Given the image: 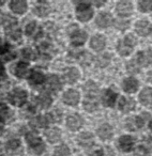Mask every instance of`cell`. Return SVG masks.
<instances>
[{"mask_svg": "<svg viewBox=\"0 0 152 156\" xmlns=\"http://www.w3.org/2000/svg\"><path fill=\"white\" fill-rule=\"evenodd\" d=\"M25 138H26V142L29 147V151L32 154L41 155L45 151V144L43 143V140L35 133H28Z\"/></svg>", "mask_w": 152, "mask_h": 156, "instance_id": "obj_1", "label": "cell"}, {"mask_svg": "<svg viewBox=\"0 0 152 156\" xmlns=\"http://www.w3.org/2000/svg\"><path fill=\"white\" fill-rule=\"evenodd\" d=\"M8 102L16 107H23L28 100V93L22 88H14L8 93Z\"/></svg>", "mask_w": 152, "mask_h": 156, "instance_id": "obj_2", "label": "cell"}, {"mask_svg": "<svg viewBox=\"0 0 152 156\" xmlns=\"http://www.w3.org/2000/svg\"><path fill=\"white\" fill-rule=\"evenodd\" d=\"M136 45V39L133 35H126L123 40H120L117 45V51L119 55L125 57L133 51V48Z\"/></svg>", "mask_w": 152, "mask_h": 156, "instance_id": "obj_3", "label": "cell"}, {"mask_svg": "<svg viewBox=\"0 0 152 156\" xmlns=\"http://www.w3.org/2000/svg\"><path fill=\"white\" fill-rule=\"evenodd\" d=\"M93 9L89 3H79V5L76 9V17L77 20H81L83 23H86L88 20H90L93 17Z\"/></svg>", "mask_w": 152, "mask_h": 156, "instance_id": "obj_4", "label": "cell"}, {"mask_svg": "<svg viewBox=\"0 0 152 156\" xmlns=\"http://www.w3.org/2000/svg\"><path fill=\"white\" fill-rule=\"evenodd\" d=\"M79 100H81V95L74 89L67 90L62 95L63 103L65 105H69V106H76L79 103Z\"/></svg>", "mask_w": 152, "mask_h": 156, "instance_id": "obj_5", "label": "cell"}, {"mask_svg": "<svg viewBox=\"0 0 152 156\" xmlns=\"http://www.w3.org/2000/svg\"><path fill=\"white\" fill-rule=\"evenodd\" d=\"M9 9L16 15H23L28 10V3L25 0H12L9 2Z\"/></svg>", "mask_w": 152, "mask_h": 156, "instance_id": "obj_6", "label": "cell"}, {"mask_svg": "<svg viewBox=\"0 0 152 156\" xmlns=\"http://www.w3.org/2000/svg\"><path fill=\"white\" fill-rule=\"evenodd\" d=\"M29 72V63L27 61H18L14 64L12 69V73L17 78H25L27 77Z\"/></svg>", "mask_w": 152, "mask_h": 156, "instance_id": "obj_7", "label": "cell"}, {"mask_svg": "<svg viewBox=\"0 0 152 156\" xmlns=\"http://www.w3.org/2000/svg\"><path fill=\"white\" fill-rule=\"evenodd\" d=\"M25 34L29 37H33V39H39V37L42 34V30L40 26L38 25L37 22L31 20L25 26Z\"/></svg>", "mask_w": 152, "mask_h": 156, "instance_id": "obj_8", "label": "cell"}, {"mask_svg": "<svg viewBox=\"0 0 152 156\" xmlns=\"http://www.w3.org/2000/svg\"><path fill=\"white\" fill-rule=\"evenodd\" d=\"M83 124L84 120L79 115L74 113V115H71L67 118V126L70 130H73V132L78 130L79 128H81Z\"/></svg>", "mask_w": 152, "mask_h": 156, "instance_id": "obj_9", "label": "cell"}, {"mask_svg": "<svg viewBox=\"0 0 152 156\" xmlns=\"http://www.w3.org/2000/svg\"><path fill=\"white\" fill-rule=\"evenodd\" d=\"M135 61L139 66H146L152 63V51L151 49L143 50V51L138 52L135 58Z\"/></svg>", "mask_w": 152, "mask_h": 156, "instance_id": "obj_10", "label": "cell"}, {"mask_svg": "<svg viewBox=\"0 0 152 156\" xmlns=\"http://www.w3.org/2000/svg\"><path fill=\"white\" fill-rule=\"evenodd\" d=\"M135 31L140 37H147L151 33L152 26L148 20H139L135 24Z\"/></svg>", "mask_w": 152, "mask_h": 156, "instance_id": "obj_11", "label": "cell"}, {"mask_svg": "<svg viewBox=\"0 0 152 156\" xmlns=\"http://www.w3.org/2000/svg\"><path fill=\"white\" fill-rule=\"evenodd\" d=\"M118 145L119 149L123 152H130L135 145V139L132 136H121L118 140Z\"/></svg>", "mask_w": 152, "mask_h": 156, "instance_id": "obj_12", "label": "cell"}, {"mask_svg": "<svg viewBox=\"0 0 152 156\" xmlns=\"http://www.w3.org/2000/svg\"><path fill=\"white\" fill-rule=\"evenodd\" d=\"M117 12L120 16L122 17H126L130 16L133 12V3L128 0H122L117 5Z\"/></svg>", "mask_w": 152, "mask_h": 156, "instance_id": "obj_13", "label": "cell"}, {"mask_svg": "<svg viewBox=\"0 0 152 156\" xmlns=\"http://www.w3.org/2000/svg\"><path fill=\"white\" fill-rule=\"evenodd\" d=\"M90 46L93 50L96 51H101L105 48L106 46V39L104 35L102 34H96L91 37L90 41Z\"/></svg>", "mask_w": 152, "mask_h": 156, "instance_id": "obj_14", "label": "cell"}, {"mask_svg": "<svg viewBox=\"0 0 152 156\" xmlns=\"http://www.w3.org/2000/svg\"><path fill=\"white\" fill-rule=\"evenodd\" d=\"M81 73L75 67H69L67 71L63 73V79H64L65 83H70V85H73L76 81L78 80Z\"/></svg>", "mask_w": 152, "mask_h": 156, "instance_id": "obj_15", "label": "cell"}, {"mask_svg": "<svg viewBox=\"0 0 152 156\" xmlns=\"http://www.w3.org/2000/svg\"><path fill=\"white\" fill-rule=\"evenodd\" d=\"M138 81L134 77H128L122 81V89L126 93H134L138 90Z\"/></svg>", "mask_w": 152, "mask_h": 156, "instance_id": "obj_16", "label": "cell"}, {"mask_svg": "<svg viewBox=\"0 0 152 156\" xmlns=\"http://www.w3.org/2000/svg\"><path fill=\"white\" fill-rule=\"evenodd\" d=\"M111 24V16L109 13L107 12H101V13L98 14L96 18V27L101 29H104V28H107L109 27Z\"/></svg>", "mask_w": 152, "mask_h": 156, "instance_id": "obj_17", "label": "cell"}, {"mask_svg": "<svg viewBox=\"0 0 152 156\" xmlns=\"http://www.w3.org/2000/svg\"><path fill=\"white\" fill-rule=\"evenodd\" d=\"M46 88L52 92H57L61 89V80L57 75H49L45 79Z\"/></svg>", "mask_w": 152, "mask_h": 156, "instance_id": "obj_18", "label": "cell"}, {"mask_svg": "<svg viewBox=\"0 0 152 156\" xmlns=\"http://www.w3.org/2000/svg\"><path fill=\"white\" fill-rule=\"evenodd\" d=\"M70 35H71V42L74 46H81L87 41V33L81 29H77Z\"/></svg>", "mask_w": 152, "mask_h": 156, "instance_id": "obj_19", "label": "cell"}, {"mask_svg": "<svg viewBox=\"0 0 152 156\" xmlns=\"http://www.w3.org/2000/svg\"><path fill=\"white\" fill-rule=\"evenodd\" d=\"M52 96L48 93H46V92H42V93H40L35 98V104H37V106H39L40 108H43V109L49 108L50 105H52Z\"/></svg>", "mask_w": 152, "mask_h": 156, "instance_id": "obj_20", "label": "cell"}, {"mask_svg": "<svg viewBox=\"0 0 152 156\" xmlns=\"http://www.w3.org/2000/svg\"><path fill=\"white\" fill-rule=\"evenodd\" d=\"M125 126L128 130H137L143 126V119L138 115L128 118L125 121Z\"/></svg>", "mask_w": 152, "mask_h": 156, "instance_id": "obj_21", "label": "cell"}, {"mask_svg": "<svg viewBox=\"0 0 152 156\" xmlns=\"http://www.w3.org/2000/svg\"><path fill=\"white\" fill-rule=\"evenodd\" d=\"M45 75L42 73L41 71H38V69H34L32 71L30 74L28 75V80L29 83L32 86H40L43 83H45Z\"/></svg>", "mask_w": 152, "mask_h": 156, "instance_id": "obj_22", "label": "cell"}, {"mask_svg": "<svg viewBox=\"0 0 152 156\" xmlns=\"http://www.w3.org/2000/svg\"><path fill=\"white\" fill-rule=\"evenodd\" d=\"M116 98H117V93L111 89L105 90L102 94V103L106 107L114 106V104L116 103Z\"/></svg>", "mask_w": 152, "mask_h": 156, "instance_id": "obj_23", "label": "cell"}, {"mask_svg": "<svg viewBox=\"0 0 152 156\" xmlns=\"http://www.w3.org/2000/svg\"><path fill=\"white\" fill-rule=\"evenodd\" d=\"M50 122L48 115H38L30 120V125L32 128H44Z\"/></svg>", "mask_w": 152, "mask_h": 156, "instance_id": "obj_24", "label": "cell"}, {"mask_svg": "<svg viewBox=\"0 0 152 156\" xmlns=\"http://www.w3.org/2000/svg\"><path fill=\"white\" fill-rule=\"evenodd\" d=\"M77 142H78V144L81 145V147H89L93 144L94 138H93V136H92L91 133L85 132V133H81V134L78 135V137H77Z\"/></svg>", "mask_w": 152, "mask_h": 156, "instance_id": "obj_25", "label": "cell"}, {"mask_svg": "<svg viewBox=\"0 0 152 156\" xmlns=\"http://www.w3.org/2000/svg\"><path fill=\"white\" fill-rule=\"evenodd\" d=\"M5 34L8 35V37L12 40V41H18L22 37V31L20 29L17 27V24L12 25V26L5 27Z\"/></svg>", "mask_w": 152, "mask_h": 156, "instance_id": "obj_26", "label": "cell"}, {"mask_svg": "<svg viewBox=\"0 0 152 156\" xmlns=\"http://www.w3.org/2000/svg\"><path fill=\"white\" fill-rule=\"evenodd\" d=\"M135 108V101L130 98H121L119 102V109L122 112H128Z\"/></svg>", "mask_w": 152, "mask_h": 156, "instance_id": "obj_27", "label": "cell"}, {"mask_svg": "<svg viewBox=\"0 0 152 156\" xmlns=\"http://www.w3.org/2000/svg\"><path fill=\"white\" fill-rule=\"evenodd\" d=\"M113 128L108 124H103L98 128V136L102 140H108L113 136Z\"/></svg>", "mask_w": 152, "mask_h": 156, "instance_id": "obj_28", "label": "cell"}, {"mask_svg": "<svg viewBox=\"0 0 152 156\" xmlns=\"http://www.w3.org/2000/svg\"><path fill=\"white\" fill-rule=\"evenodd\" d=\"M45 136H46V139H47L50 143H57L61 139V132L59 128L54 127V128H50V129L46 130Z\"/></svg>", "mask_w": 152, "mask_h": 156, "instance_id": "obj_29", "label": "cell"}, {"mask_svg": "<svg viewBox=\"0 0 152 156\" xmlns=\"http://www.w3.org/2000/svg\"><path fill=\"white\" fill-rule=\"evenodd\" d=\"M139 102L143 105H150L152 103V89L151 88H145L141 90L138 95Z\"/></svg>", "mask_w": 152, "mask_h": 156, "instance_id": "obj_30", "label": "cell"}, {"mask_svg": "<svg viewBox=\"0 0 152 156\" xmlns=\"http://www.w3.org/2000/svg\"><path fill=\"white\" fill-rule=\"evenodd\" d=\"M33 12L37 16L39 17H45L49 14V8L46 3H43V2H39L37 5L34 7L33 9Z\"/></svg>", "mask_w": 152, "mask_h": 156, "instance_id": "obj_31", "label": "cell"}, {"mask_svg": "<svg viewBox=\"0 0 152 156\" xmlns=\"http://www.w3.org/2000/svg\"><path fill=\"white\" fill-rule=\"evenodd\" d=\"M99 88L93 81H87L84 86V91H85L87 98H94V95L98 92Z\"/></svg>", "mask_w": 152, "mask_h": 156, "instance_id": "obj_32", "label": "cell"}, {"mask_svg": "<svg viewBox=\"0 0 152 156\" xmlns=\"http://www.w3.org/2000/svg\"><path fill=\"white\" fill-rule=\"evenodd\" d=\"M22 147V142H20V139L17 138H13L8 140V142L5 143V149L10 152H16L17 150L20 149Z\"/></svg>", "mask_w": 152, "mask_h": 156, "instance_id": "obj_33", "label": "cell"}, {"mask_svg": "<svg viewBox=\"0 0 152 156\" xmlns=\"http://www.w3.org/2000/svg\"><path fill=\"white\" fill-rule=\"evenodd\" d=\"M138 10L143 13L152 12V0H140L137 3Z\"/></svg>", "mask_w": 152, "mask_h": 156, "instance_id": "obj_34", "label": "cell"}, {"mask_svg": "<svg viewBox=\"0 0 152 156\" xmlns=\"http://www.w3.org/2000/svg\"><path fill=\"white\" fill-rule=\"evenodd\" d=\"M84 108L88 112H93L98 108V102L94 100V98H87L84 102Z\"/></svg>", "mask_w": 152, "mask_h": 156, "instance_id": "obj_35", "label": "cell"}, {"mask_svg": "<svg viewBox=\"0 0 152 156\" xmlns=\"http://www.w3.org/2000/svg\"><path fill=\"white\" fill-rule=\"evenodd\" d=\"M12 111L9 109V107L7 106L5 104H3V103H0V118L3 120V121H5V120H8L10 117H12Z\"/></svg>", "mask_w": 152, "mask_h": 156, "instance_id": "obj_36", "label": "cell"}, {"mask_svg": "<svg viewBox=\"0 0 152 156\" xmlns=\"http://www.w3.org/2000/svg\"><path fill=\"white\" fill-rule=\"evenodd\" d=\"M20 55H22L23 59H25V60L28 61V60H32V59H34L35 51L31 47H24L22 49V51H20Z\"/></svg>", "mask_w": 152, "mask_h": 156, "instance_id": "obj_37", "label": "cell"}, {"mask_svg": "<svg viewBox=\"0 0 152 156\" xmlns=\"http://www.w3.org/2000/svg\"><path fill=\"white\" fill-rule=\"evenodd\" d=\"M70 155V149L65 144L59 145L55 149L52 156H69Z\"/></svg>", "mask_w": 152, "mask_h": 156, "instance_id": "obj_38", "label": "cell"}, {"mask_svg": "<svg viewBox=\"0 0 152 156\" xmlns=\"http://www.w3.org/2000/svg\"><path fill=\"white\" fill-rule=\"evenodd\" d=\"M109 62H110V56L108 54H103L96 58V64L100 67L106 66Z\"/></svg>", "mask_w": 152, "mask_h": 156, "instance_id": "obj_39", "label": "cell"}, {"mask_svg": "<svg viewBox=\"0 0 152 156\" xmlns=\"http://www.w3.org/2000/svg\"><path fill=\"white\" fill-rule=\"evenodd\" d=\"M115 27L119 30H125L128 27V22L124 18H118L115 20Z\"/></svg>", "mask_w": 152, "mask_h": 156, "instance_id": "obj_40", "label": "cell"}, {"mask_svg": "<svg viewBox=\"0 0 152 156\" xmlns=\"http://www.w3.org/2000/svg\"><path fill=\"white\" fill-rule=\"evenodd\" d=\"M48 118H49L50 121L60 122L61 118H62V113H61L60 111L58 110V109H56V110H54L52 112H50L49 115H48Z\"/></svg>", "mask_w": 152, "mask_h": 156, "instance_id": "obj_41", "label": "cell"}, {"mask_svg": "<svg viewBox=\"0 0 152 156\" xmlns=\"http://www.w3.org/2000/svg\"><path fill=\"white\" fill-rule=\"evenodd\" d=\"M128 71L132 72V73H138L139 72V65L137 64V62L135 61V59L128 63Z\"/></svg>", "mask_w": 152, "mask_h": 156, "instance_id": "obj_42", "label": "cell"}, {"mask_svg": "<svg viewBox=\"0 0 152 156\" xmlns=\"http://www.w3.org/2000/svg\"><path fill=\"white\" fill-rule=\"evenodd\" d=\"M5 78V64L1 60H0V80Z\"/></svg>", "mask_w": 152, "mask_h": 156, "instance_id": "obj_43", "label": "cell"}, {"mask_svg": "<svg viewBox=\"0 0 152 156\" xmlns=\"http://www.w3.org/2000/svg\"><path fill=\"white\" fill-rule=\"evenodd\" d=\"M90 156H104V152L102 151L101 149L94 150L90 153Z\"/></svg>", "mask_w": 152, "mask_h": 156, "instance_id": "obj_44", "label": "cell"}, {"mask_svg": "<svg viewBox=\"0 0 152 156\" xmlns=\"http://www.w3.org/2000/svg\"><path fill=\"white\" fill-rule=\"evenodd\" d=\"M3 128H5V121H3V120L0 118V133L2 132Z\"/></svg>", "mask_w": 152, "mask_h": 156, "instance_id": "obj_45", "label": "cell"}, {"mask_svg": "<svg viewBox=\"0 0 152 156\" xmlns=\"http://www.w3.org/2000/svg\"><path fill=\"white\" fill-rule=\"evenodd\" d=\"M148 80L152 83V71H150L149 73H148Z\"/></svg>", "mask_w": 152, "mask_h": 156, "instance_id": "obj_46", "label": "cell"}, {"mask_svg": "<svg viewBox=\"0 0 152 156\" xmlns=\"http://www.w3.org/2000/svg\"><path fill=\"white\" fill-rule=\"evenodd\" d=\"M3 153H5V151H3L2 145H1V143H0V156H3Z\"/></svg>", "mask_w": 152, "mask_h": 156, "instance_id": "obj_47", "label": "cell"}, {"mask_svg": "<svg viewBox=\"0 0 152 156\" xmlns=\"http://www.w3.org/2000/svg\"><path fill=\"white\" fill-rule=\"evenodd\" d=\"M150 127H151V129H152V122H151V124H150Z\"/></svg>", "mask_w": 152, "mask_h": 156, "instance_id": "obj_48", "label": "cell"}]
</instances>
